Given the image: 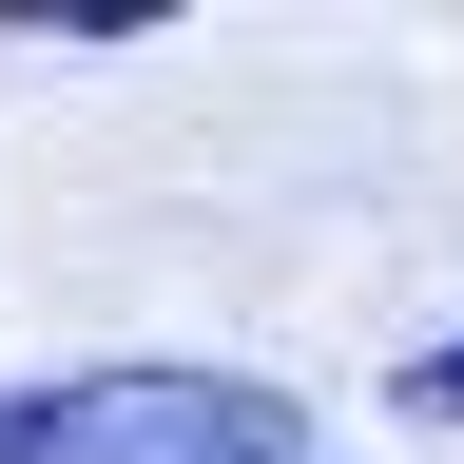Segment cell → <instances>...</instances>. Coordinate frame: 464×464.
<instances>
[{
  "mask_svg": "<svg viewBox=\"0 0 464 464\" xmlns=\"http://www.w3.org/2000/svg\"><path fill=\"white\" fill-rule=\"evenodd\" d=\"M0 464H290L271 368H78L0 406Z\"/></svg>",
  "mask_w": 464,
  "mask_h": 464,
  "instance_id": "6da1fadb",
  "label": "cell"
},
{
  "mask_svg": "<svg viewBox=\"0 0 464 464\" xmlns=\"http://www.w3.org/2000/svg\"><path fill=\"white\" fill-rule=\"evenodd\" d=\"M406 406H426V426H464V329H445V348H406Z\"/></svg>",
  "mask_w": 464,
  "mask_h": 464,
  "instance_id": "7a4b0ae2",
  "label": "cell"
}]
</instances>
